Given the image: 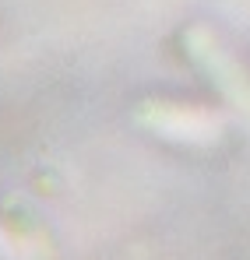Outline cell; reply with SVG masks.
I'll return each mask as SVG.
<instances>
[{
  "instance_id": "obj_1",
  "label": "cell",
  "mask_w": 250,
  "mask_h": 260,
  "mask_svg": "<svg viewBox=\"0 0 250 260\" xmlns=\"http://www.w3.org/2000/svg\"><path fill=\"white\" fill-rule=\"evenodd\" d=\"M137 123L155 134H166L173 141H208L211 130H218V123L187 106H169V102H145L137 106Z\"/></svg>"
},
{
  "instance_id": "obj_3",
  "label": "cell",
  "mask_w": 250,
  "mask_h": 260,
  "mask_svg": "<svg viewBox=\"0 0 250 260\" xmlns=\"http://www.w3.org/2000/svg\"><path fill=\"white\" fill-rule=\"evenodd\" d=\"M18 253H21V250H18V243L11 239V232L0 229V260H18Z\"/></svg>"
},
{
  "instance_id": "obj_2",
  "label": "cell",
  "mask_w": 250,
  "mask_h": 260,
  "mask_svg": "<svg viewBox=\"0 0 250 260\" xmlns=\"http://www.w3.org/2000/svg\"><path fill=\"white\" fill-rule=\"evenodd\" d=\"M183 46L190 49V56L198 60V67H201L229 99H243V95H247V78H243V74L233 67V60L208 39V32H201V28L187 32V36H183Z\"/></svg>"
}]
</instances>
